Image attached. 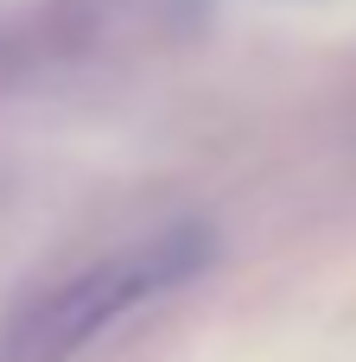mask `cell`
Returning a JSON list of instances; mask_svg holds the SVG:
<instances>
[{
	"instance_id": "cell-1",
	"label": "cell",
	"mask_w": 356,
	"mask_h": 362,
	"mask_svg": "<svg viewBox=\"0 0 356 362\" xmlns=\"http://www.w3.org/2000/svg\"><path fill=\"white\" fill-rule=\"evenodd\" d=\"M210 261H217V235L204 223L159 229V235L96 261V267L70 274L64 286L38 293L0 331V362H70V356H83L96 337H108L147 299H166V293L191 286Z\"/></svg>"
}]
</instances>
